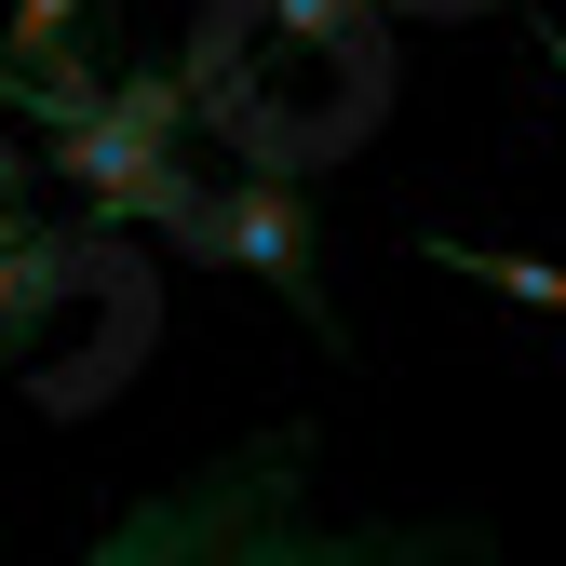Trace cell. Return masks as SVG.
Returning a JSON list of instances; mask_svg holds the SVG:
<instances>
[{
    "label": "cell",
    "mask_w": 566,
    "mask_h": 566,
    "mask_svg": "<svg viewBox=\"0 0 566 566\" xmlns=\"http://www.w3.org/2000/svg\"><path fill=\"white\" fill-rule=\"evenodd\" d=\"M41 163L82 189L95 230H176L202 176H189V67H108V82L41 122Z\"/></svg>",
    "instance_id": "cell-1"
},
{
    "label": "cell",
    "mask_w": 566,
    "mask_h": 566,
    "mask_svg": "<svg viewBox=\"0 0 566 566\" xmlns=\"http://www.w3.org/2000/svg\"><path fill=\"white\" fill-rule=\"evenodd\" d=\"M311 472V432H256L217 485H189V500H149V513H122L95 553L108 566H163V553H256V566H297V553H378V539H324V526H283L270 500Z\"/></svg>",
    "instance_id": "cell-2"
},
{
    "label": "cell",
    "mask_w": 566,
    "mask_h": 566,
    "mask_svg": "<svg viewBox=\"0 0 566 566\" xmlns=\"http://www.w3.org/2000/svg\"><path fill=\"white\" fill-rule=\"evenodd\" d=\"M163 243H176L189 270H243V283H270V297L297 311L324 350H350V324H337V297H324V230H311V189L283 176V163H256V176H230V189H202Z\"/></svg>",
    "instance_id": "cell-3"
},
{
    "label": "cell",
    "mask_w": 566,
    "mask_h": 566,
    "mask_svg": "<svg viewBox=\"0 0 566 566\" xmlns=\"http://www.w3.org/2000/svg\"><path fill=\"white\" fill-rule=\"evenodd\" d=\"M108 28H122V0H14L0 14V108L67 122L108 82Z\"/></svg>",
    "instance_id": "cell-4"
},
{
    "label": "cell",
    "mask_w": 566,
    "mask_h": 566,
    "mask_svg": "<svg viewBox=\"0 0 566 566\" xmlns=\"http://www.w3.org/2000/svg\"><path fill=\"white\" fill-rule=\"evenodd\" d=\"M95 243H108L95 217H82V230H14V243H0V365H28L41 324L95 283Z\"/></svg>",
    "instance_id": "cell-5"
},
{
    "label": "cell",
    "mask_w": 566,
    "mask_h": 566,
    "mask_svg": "<svg viewBox=\"0 0 566 566\" xmlns=\"http://www.w3.org/2000/svg\"><path fill=\"white\" fill-rule=\"evenodd\" d=\"M418 256L459 270V283H485V297H513V311H566V270L553 256H500V243H459V230H418Z\"/></svg>",
    "instance_id": "cell-6"
},
{
    "label": "cell",
    "mask_w": 566,
    "mask_h": 566,
    "mask_svg": "<svg viewBox=\"0 0 566 566\" xmlns=\"http://www.w3.org/2000/svg\"><path fill=\"white\" fill-rule=\"evenodd\" d=\"M256 14H283L297 41H337V54H365V41H378V0H256Z\"/></svg>",
    "instance_id": "cell-7"
},
{
    "label": "cell",
    "mask_w": 566,
    "mask_h": 566,
    "mask_svg": "<svg viewBox=\"0 0 566 566\" xmlns=\"http://www.w3.org/2000/svg\"><path fill=\"white\" fill-rule=\"evenodd\" d=\"M28 189H41V149H28V135H0V243L28 230Z\"/></svg>",
    "instance_id": "cell-8"
},
{
    "label": "cell",
    "mask_w": 566,
    "mask_h": 566,
    "mask_svg": "<svg viewBox=\"0 0 566 566\" xmlns=\"http://www.w3.org/2000/svg\"><path fill=\"white\" fill-rule=\"evenodd\" d=\"M553 82H566V28H553Z\"/></svg>",
    "instance_id": "cell-9"
}]
</instances>
